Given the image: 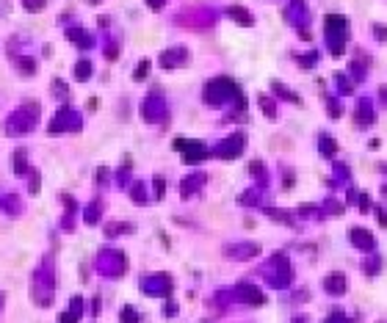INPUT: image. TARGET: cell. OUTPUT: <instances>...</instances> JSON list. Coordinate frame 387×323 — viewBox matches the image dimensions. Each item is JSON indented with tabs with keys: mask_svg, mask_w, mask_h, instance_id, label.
<instances>
[{
	"mask_svg": "<svg viewBox=\"0 0 387 323\" xmlns=\"http://www.w3.org/2000/svg\"><path fill=\"white\" fill-rule=\"evenodd\" d=\"M346 31V20L338 17V14H332V17H326V33H332L335 39H340Z\"/></svg>",
	"mask_w": 387,
	"mask_h": 323,
	"instance_id": "cell-1",
	"label": "cell"
},
{
	"mask_svg": "<svg viewBox=\"0 0 387 323\" xmlns=\"http://www.w3.org/2000/svg\"><path fill=\"white\" fill-rule=\"evenodd\" d=\"M230 17L241 20V25H252V14L247 9H241V6H233V9H230Z\"/></svg>",
	"mask_w": 387,
	"mask_h": 323,
	"instance_id": "cell-2",
	"label": "cell"
},
{
	"mask_svg": "<svg viewBox=\"0 0 387 323\" xmlns=\"http://www.w3.org/2000/svg\"><path fill=\"white\" fill-rule=\"evenodd\" d=\"M354 238L360 240L357 246H362V249H371V246H374V238H368V235H365V232H360V230L354 232Z\"/></svg>",
	"mask_w": 387,
	"mask_h": 323,
	"instance_id": "cell-3",
	"label": "cell"
},
{
	"mask_svg": "<svg viewBox=\"0 0 387 323\" xmlns=\"http://www.w3.org/2000/svg\"><path fill=\"white\" fill-rule=\"evenodd\" d=\"M22 6L28 11H39V9H44V0H22Z\"/></svg>",
	"mask_w": 387,
	"mask_h": 323,
	"instance_id": "cell-4",
	"label": "cell"
},
{
	"mask_svg": "<svg viewBox=\"0 0 387 323\" xmlns=\"http://www.w3.org/2000/svg\"><path fill=\"white\" fill-rule=\"evenodd\" d=\"M69 39H75V42H89V33H83V31H69Z\"/></svg>",
	"mask_w": 387,
	"mask_h": 323,
	"instance_id": "cell-5",
	"label": "cell"
},
{
	"mask_svg": "<svg viewBox=\"0 0 387 323\" xmlns=\"http://www.w3.org/2000/svg\"><path fill=\"white\" fill-rule=\"evenodd\" d=\"M92 75V69H89V64H78V78H89Z\"/></svg>",
	"mask_w": 387,
	"mask_h": 323,
	"instance_id": "cell-6",
	"label": "cell"
},
{
	"mask_svg": "<svg viewBox=\"0 0 387 323\" xmlns=\"http://www.w3.org/2000/svg\"><path fill=\"white\" fill-rule=\"evenodd\" d=\"M89 3H100V0H89Z\"/></svg>",
	"mask_w": 387,
	"mask_h": 323,
	"instance_id": "cell-7",
	"label": "cell"
}]
</instances>
